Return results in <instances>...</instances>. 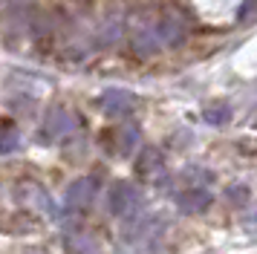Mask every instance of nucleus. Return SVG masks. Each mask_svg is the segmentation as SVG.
<instances>
[{
	"label": "nucleus",
	"instance_id": "obj_1",
	"mask_svg": "<svg viewBox=\"0 0 257 254\" xmlns=\"http://www.w3.org/2000/svg\"><path fill=\"white\" fill-rule=\"evenodd\" d=\"M142 205V194L136 185L130 182H116L113 185V191H110V211L116 214V217H130V214H136Z\"/></svg>",
	"mask_w": 257,
	"mask_h": 254
},
{
	"label": "nucleus",
	"instance_id": "obj_8",
	"mask_svg": "<svg viewBox=\"0 0 257 254\" xmlns=\"http://www.w3.org/2000/svg\"><path fill=\"white\" fill-rule=\"evenodd\" d=\"M67 248L72 254H101L98 240H95L93 234H87V231H72V234H67Z\"/></svg>",
	"mask_w": 257,
	"mask_h": 254
},
{
	"label": "nucleus",
	"instance_id": "obj_4",
	"mask_svg": "<svg viewBox=\"0 0 257 254\" xmlns=\"http://www.w3.org/2000/svg\"><path fill=\"white\" fill-rule=\"evenodd\" d=\"M211 194L205 188H185L182 194H176V205L179 211H185V214H202V211H208L211 208Z\"/></svg>",
	"mask_w": 257,
	"mask_h": 254
},
{
	"label": "nucleus",
	"instance_id": "obj_10",
	"mask_svg": "<svg viewBox=\"0 0 257 254\" xmlns=\"http://www.w3.org/2000/svg\"><path fill=\"white\" fill-rule=\"evenodd\" d=\"M202 118H205L208 124H225V121L231 118V107L225 101H217V104H211V107H205Z\"/></svg>",
	"mask_w": 257,
	"mask_h": 254
},
{
	"label": "nucleus",
	"instance_id": "obj_7",
	"mask_svg": "<svg viewBox=\"0 0 257 254\" xmlns=\"http://www.w3.org/2000/svg\"><path fill=\"white\" fill-rule=\"evenodd\" d=\"M156 35H159L162 46H176V44H182V38H185V26H182V21L176 15H168V18H162L156 23Z\"/></svg>",
	"mask_w": 257,
	"mask_h": 254
},
{
	"label": "nucleus",
	"instance_id": "obj_6",
	"mask_svg": "<svg viewBox=\"0 0 257 254\" xmlns=\"http://www.w3.org/2000/svg\"><path fill=\"white\" fill-rule=\"evenodd\" d=\"M101 107H104L107 115H127L136 107V98H133V92L116 87V90H107L101 95Z\"/></svg>",
	"mask_w": 257,
	"mask_h": 254
},
{
	"label": "nucleus",
	"instance_id": "obj_5",
	"mask_svg": "<svg viewBox=\"0 0 257 254\" xmlns=\"http://www.w3.org/2000/svg\"><path fill=\"white\" fill-rule=\"evenodd\" d=\"M95 199V182L93 179H75L67 188V208L72 211H84Z\"/></svg>",
	"mask_w": 257,
	"mask_h": 254
},
{
	"label": "nucleus",
	"instance_id": "obj_11",
	"mask_svg": "<svg viewBox=\"0 0 257 254\" xmlns=\"http://www.w3.org/2000/svg\"><path fill=\"white\" fill-rule=\"evenodd\" d=\"M136 148H139V130L133 124L121 127V130H118V150H121V153H133Z\"/></svg>",
	"mask_w": 257,
	"mask_h": 254
},
{
	"label": "nucleus",
	"instance_id": "obj_13",
	"mask_svg": "<svg viewBox=\"0 0 257 254\" xmlns=\"http://www.w3.org/2000/svg\"><path fill=\"white\" fill-rule=\"evenodd\" d=\"M15 148H18V130L6 121V127H3V142H0V153H6V156H9Z\"/></svg>",
	"mask_w": 257,
	"mask_h": 254
},
{
	"label": "nucleus",
	"instance_id": "obj_9",
	"mask_svg": "<svg viewBox=\"0 0 257 254\" xmlns=\"http://www.w3.org/2000/svg\"><path fill=\"white\" fill-rule=\"evenodd\" d=\"M18 199H24L26 205L41 208V211H47L49 217H55V202H52V196H49L47 191H41V188H26V191H18Z\"/></svg>",
	"mask_w": 257,
	"mask_h": 254
},
{
	"label": "nucleus",
	"instance_id": "obj_2",
	"mask_svg": "<svg viewBox=\"0 0 257 254\" xmlns=\"http://www.w3.org/2000/svg\"><path fill=\"white\" fill-rule=\"evenodd\" d=\"M75 127H78V121H75V115L70 113V110H52V113L47 115V121H44V130H41V139L44 142H61V139H67L75 133Z\"/></svg>",
	"mask_w": 257,
	"mask_h": 254
},
{
	"label": "nucleus",
	"instance_id": "obj_15",
	"mask_svg": "<svg viewBox=\"0 0 257 254\" xmlns=\"http://www.w3.org/2000/svg\"><path fill=\"white\" fill-rule=\"evenodd\" d=\"M228 202H240L243 205L245 199H248V191H245V185H234V188H228Z\"/></svg>",
	"mask_w": 257,
	"mask_h": 254
},
{
	"label": "nucleus",
	"instance_id": "obj_14",
	"mask_svg": "<svg viewBox=\"0 0 257 254\" xmlns=\"http://www.w3.org/2000/svg\"><path fill=\"white\" fill-rule=\"evenodd\" d=\"M153 168H159V153L156 150H145L139 162V173H151Z\"/></svg>",
	"mask_w": 257,
	"mask_h": 254
},
{
	"label": "nucleus",
	"instance_id": "obj_3",
	"mask_svg": "<svg viewBox=\"0 0 257 254\" xmlns=\"http://www.w3.org/2000/svg\"><path fill=\"white\" fill-rule=\"evenodd\" d=\"M162 225L165 222H159V219H142L139 225H133V228H127V234H124V240L130 242V245H136V248H145V245H153V242L159 240V234H162Z\"/></svg>",
	"mask_w": 257,
	"mask_h": 254
},
{
	"label": "nucleus",
	"instance_id": "obj_12",
	"mask_svg": "<svg viewBox=\"0 0 257 254\" xmlns=\"http://www.w3.org/2000/svg\"><path fill=\"white\" fill-rule=\"evenodd\" d=\"M118 35H121V21L118 18H107L104 29H101V44H113V41H118Z\"/></svg>",
	"mask_w": 257,
	"mask_h": 254
}]
</instances>
